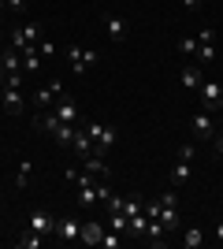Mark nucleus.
I'll list each match as a JSON object with an SVG mask.
<instances>
[{"label":"nucleus","instance_id":"nucleus-18","mask_svg":"<svg viewBox=\"0 0 223 249\" xmlns=\"http://www.w3.org/2000/svg\"><path fill=\"white\" fill-rule=\"evenodd\" d=\"M74 134H78V123H60V130H56V145H67L71 149V142H74Z\"/></svg>","mask_w":223,"mask_h":249},{"label":"nucleus","instance_id":"nucleus-4","mask_svg":"<svg viewBox=\"0 0 223 249\" xmlns=\"http://www.w3.org/2000/svg\"><path fill=\"white\" fill-rule=\"evenodd\" d=\"M78 234H82V219H78V216H71V212H67V216H56V223H52V238L74 242Z\"/></svg>","mask_w":223,"mask_h":249},{"label":"nucleus","instance_id":"nucleus-28","mask_svg":"<svg viewBox=\"0 0 223 249\" xmlns=\"http://www.w3.org/2000/svg\"><path fill=\"white\" fill-rule=\"evenodd\" d=\"M193 156H197V145H193V142H182L179 145V160H190L193 164Z\"/></svg>","mask_w":223,"mask_h":249},{"label":"nucleus","instance_id":"nucleus-13","mask_svg":"<svg viewBox=\"0 0 223 249\" xmlns=\"http://www.w3.org/2000/svg\"><path fill=\"white\" fill-rule=\"evenodd\" d=\"M71 153L78 156V160H86V156H93L97 153V145H93V138L82 130V123H78V134H74V142H71Z\"/></svg>","mask_w":223,"mask_h":249},{"label":"nucleus","instance_id":"nucleus-2","mask_svg":"<svg viewBox=\"0 0 223 249\" xmlns=\"http://www.w3.org/2000/svg\"><path fill=\"white\" fill-rule=\"evenodd\" d=\"M97 60H101V52H97V49H78V45H67V63H71V71H74V74L93 71Z\"/></svg>","mask_w":223,"mask_h":249},{"label":"nucleus","instance_id":"nucleus-32","mask_svg":"<svg viewBox=\"0 0 223 249\" xmlns=\"http://www.w3.org/2000/svg\"><path fill=\"white\" fill-rule=\"evenodd\" d=\"M197 45H216V30H201V37H197Z\"/></svg>","mask_w":223,"mask_h":249},{"label":"nucleus","instance_id":"nucleus-22","mask_svg":"<svg viewBox=\"0 0 223 249\" xmlns=\"http://www.w3.org/2000/svg\"><path fill=\"white\" fill-rule=\"evenodd\" d=\"M108 216H112V231H119V234H127V227H130V219H127V212H108Z\"/></svg>","mask_w":223,"mask_h":249},{"label":"nucleus","instance_id":"nucleus-37","mask_svg":"<svg viewBox=\"0 0 223 249\" xmlns=\"http://www.w3.org/2000/svg\"><path fill=\"white\" fill-rule=\"evenodd\" d=\"M4 78H8V71H4V63H0V89H4Z\"/></svg>","mask_w":223,"mask_h":249},{"label":"nucleus","instance_id":"nucleus-9","mask_svg":"<svg viewBox=\"0 0 223 249\" xmlns=\"http://www.w3.org/2000/svg\"><path fill=\"white\" fill-rule=\"evenodd\" d=\"M0 108H4L8 115H22L26 101H22V93H19V89H11V86H4V89H0Z\"/></svg>","mask_w":223,"mask_h":249},{"label":"nucleus","instance_id":"nucleus-1","mask_svg":"<svg viewBox=\"0 0 223 249\" xmlns=\"http://www.w3.org/2000/svg\"><path fill=\"white\" fill-rule=\"evenodd\" d=\"M82 130L89 138H93V145H97V156H104L108 149L116 145V126H104V123H97V119H82Z\"/></svg>","mask_w":223,"mask_h":249},{"label":"nucleus","instance_id":"nucleus-35","mask_svg":"<svg viewBox=\"0 0 223 249\" xmlns=\"http://www.w3.org/2000/svg\"><path fill=\"white\" fill-rule=\"evenodd\" d=\"M182 8H186V11H197V8H201V0H182Z\"/></svg>","mask_w":223,"mask_h":249},{"label":"nucleus","instance_id":"nucleus-6","mask_svg":"<svg viewBox=\"0 0 223 249\" xmlns=\"http://www.w3.org/2000/svg\"><path fill=\"white\" fill-rule=\"evenodd\" d=\"M216 130H220V126H216V119H212L208 112H197V115L190 119V134L197 138V142H212Z\"/></svg>","mask_w":223,"mask_h":249},{"label":"nucleus","instance_id":"nucleus-21","mask_svg":"<svg viewBox=\"0 0 223 249\" xmlns=\"http://www.w3.org/2000/svg\"><path fill=\"white\" fill-rule=\"evenodd\" d=\"M201 242H205L201 227H186L182 231V249H201Z\"/></svg>","mask_w":223,"mask_h":249},{"label":"nucleus","instance_id":"nucleus-10","mask_svg":"<svg viewBox=\"0 0 223 249\" xmlns=\"http://www.w3.org/2000/svg\"><path fill=\"white\" fill-rule=\"evenodd\" d=\"M60 93H64V86H60V82L52 78L49 86H41V89H34V108H52V101H56Z\"/></svg>","mask_w":223,"mask_h":249},{"label":"nucleus","instance_id":"nucleus-8","mask_svg":"<svg viewBox=\"0 0 223 249\" xmlns=\"http://www.w3.org/2000/svg\"><path fill=\"white\" fill-rule=\"evenodd\" d=\"M52 223L56 219L45 208H30V216H26V231H34V234H52Z\"/></svg>","mask_w":223,"mask_h":249},{"label":"nucleus","instance_id":"nucleus-33","mask_svg":"<svg viewBox=\"0 0 223 249\" xmlns=\"http://www.w3.org/2000/svg\"><path fill=\"white\" fill-rule=\"evenodd\" d=\"M4 4H8V15L11 11H26V0H4Z\"/></svg>","mask_w":223,"mask_h":249},{"label":"nucleus","instance_id":"nucleus-29","mask_svg":"<svg viewBox=\"0 0 223 249\" xmlns=\"http://www.w3.org/2000/svg\"><path fill=\"white\" fill-rule=\"evenodd\" d=\"M141 208H145V216H149V219H160V197H156V201H149V205H141Z\"/></svg>","mask_w":223,"mask_h":249},{"label":"nucleus","instance_id":"nucleus-12","mask_svg":"<svg viewBox=\"0 0 223 249\" xmlns=\"http://www.w3.org/2000/svg\"><path fill=\"white\" fill-rule=\"evenodd\" d=\"M160 223H164V231H168V234L182 231V216H179V205H164V201H160Z\"/></svg>","mask_w":223,"mask_h":249},{"label":"nucleus","instance_id":"nucleus-19","mask_svg":"<svg viewBox=\"0 0 223 249\" xmlns=\"http://www.w3.org/2000/svg\"><path fill=\"white\" fill-rule=\"evenodd\" d=\"M190 160H175V167H171V186H182L186 178H190Z\"/></svg>","mask_w":223,"mask_h":249},{"label":"nucleus","instance_id":"nucleus-24","mask_svg":"<svg viewBox=\"0 0 223 249\" xmlns=\"http://www.w3.org/2000/svg\"><path fill=\"white\" fill-rule=\"evenodd\" d=\"M197 60H201V67L216 63V45H197Z\"/></svg>","mask_w":223,"mask_h":249},{"label":"nucleus","instance_id":"nucleus-30","mask_svg":"<svg viewBox=\"0 0 223 249\" xmlns=\"http://www.w3.org/2000/svg\"><path fill=\"white\" fill-rule=\"evenodd\" d=\"M208 145H212V153H216V156H223V130H216V138L208 142Z\"/></svg>","mask_w":223,"mask_h":249},{"label":"nucleus","instance_id":"nucleus-34","mask_svg":"<svg viewBox=\"0 0 223 249\" xmlns=\"http://www.w3.org/2000/svg\"><path fill=\"white\" fill-rule=\"evenodd\" d=\"M160 201H164V205H179V197H175V186H171L168 194H160Z\"/></svg>","mask_w":223,"mask_h":249},{"label":"nucleus","instance_id":"nucleus-26","mask_svg":"<svg viewBox=\"0 0 223 249\" xmlns=\"http://www.w3.org/2000/svg\"><path fill=\"white\" fill-rule=\"evenodd\" d=\"M41 238H45V234H34V231H26V234L19 238V249H37V246H41Z\"/></svg>","mask_w":223,"mask_h":249},{"label":"nucleus","instance_id":"nucleus-27","mask_svg":"<svg viewBox=\"0 0 223 249\" xmlns=\"http://www.w3.org/2000/svg\"><path fill=\"white\" fill-rule=\"evenodd\" d=\"M119 212H127V219H130V216H138V212H141V201H134V197H123V208H119Z\"/></svg>","mask_w":223,"mask_h":249},{"label":"nucleus","instance_id":"nucleus-3","mask_svg":"<svg viewBox=\"0 0 223 249\" xmlns=\"http://www.w3.org/2000/svg\"><path fill=\"white\" fill-rule=\"evenodd\" d=\"M41 34H45V26L41 22H22V26H15L11 30V49H26V45H37L41 41Z\"/></svg>","mask_w":223,"mask_h":249},{"label":"nucleus","instance_id":"nucleus-16","mask_svg":"<svg viewBox=\"0 0 223 249\" xmlns=\"http://www.w3.org/2000/svg\"><path fill=\"white\" fill-rule=\"evenodd\" d=\"M82 246H101V238H104V227L97 223V219H89V223H82Z\"/></svg>","mask_w":223,"mask_h":249},{"label":"nucleus","instance_id":"nucleus-23","mask_svg":"<svg viewBox=\"0 0 223 249\" xmlns=\"http://www.w3.org/2000/svg\"><path fill=\"white\" fill-rule=\"evenodd\" d=\"M179 52H182V56H197V37L182 34V37H179Z\"/></svg>","mask_w":223,"mask_h":249},{"label":"nucleus","instance_id":"nucleus-15","mask_svg":"<svg viewBox=\"0 0 223 249\" xmlns=\"http://www.w3.org/2000/svg\"><path fill=\"white\" fill-rule=\"evenodd\" d=\"M104 34L112 41H123L127 37V19L123 15H104Z\"/></svg>","mask_w":223,"mask_h":249},{"label":"nucleus","instance_id":"nucleus-36","mask_svg":"<svg viewBox=\"0 0 223 249\" xmlns=\"http://www.w3.org/2000/svg\"><path fill=\"white\" fill-rule=\"evenodd\" d=\"M212 234H216V242H220V246H223V219H220V223H216V231H212Z\"/></svg>","mask_w":223,"mask_h":249},{"label":"nucleus","instance_id":"nucleus-14","mask_svg":"<svg viewBox=\"0 0 223 249\" xmlns=\"http://www.w3.org/2000/svg\"><path fill=\"white\" fill-rule=\"evenodd\" d=\"M201 82H205L201 67H197V63H182V71H179V86L182 89H197Z\"/></svg>","mask_w":223,"mask_h":249},{"label":"nucleus","instance_id":"nucleus-20","mask_svg":"<svg viewBox=\"0 0 223 249\" xmlns=\"http://www.w3.org/2000/svg\"><path fill=\"white\" fill-rule=\"evenodd\" d=\"M30 175H34V160H22L19 171H15V190H26V186H30Z\"/></svg>","mask_w":223,"mask_h":249},{"label":"nucleus","instance_id":"nucleus-5","mask_svg":"<svg viewBox=\"0 0 223 249\" xmlns=\"http://www.w3.org/2000/svg\"><path fill=\"white\" fill-rule=\"evenodd\" d=\"M197 93H201V104L208 112H220L223 108V86L216 82V78H205V82L197 86Z\"/></svg>","mask_w":223,"mask_h":249},{"label":"nucleus","instance_id":"nucleus-11","mask_svg":"<svg viewBox=\"0 0 223 249\" xmlns=\"http://www.w3.org/2000/svg\"><path fill=\"white\" fill-rule=\"evenodd\" d=\"M60 123H64V119H60L52 108H37V115H34V126H37V130H45V134H56V130H60Z\"/></svg>","mask_w":223,"mask_h":249},{"label":"nucleus","instance_id":"nucleus-31","mask_svg":"<svg viewBox=\"0 0 223 249\" xmlns=\"http://www.w3.org/2000/svg\"><path fill=\"white\" fill-rule=\"evenodd\" d=\"M37 52H41V56H56V45L52 41H37Z\"/></svg>","mask_w":223,"mask_h":249},{"label":"nucleus","instance_id":"nucleus-17","mask_svg":"<svg viewBox=\"0 0 223 249\" xmlns=\"http://www.w3.org/2000/svg\"><path fill=\"white\" fill-rule=\"evenodd\" d=\"M82 171H89V175H101V178H108V175H112V167H108V164H104V160H101L97 153L82 160Z\"/></svg>","mask_w":223,"mask_h":249},{"label":"nucleus","instance_id":"nucleus-7","mask_svg":"<svg viewBox=\"0 0 223 249\" xmlns=\"http://www.w3.org/2000/svg\"><path fill=\"white\" fill-rule=\"evenodd\" d=\"M52 112L60 115L64 123H82V112H78V104H74V97L67 93V89H64V93H60V97L52 101Z\"/></svg>","mask_w":223,"mask_h":249},{"label":"nucleus","instance_id":"nucleus-25","mask_svg":"<svg viewBox=\"0 0 223 249\" xmlns=\"http://www.w3.org/2000/svg\"><path fill=\"white\" fill-rule=\"evenodd\" d=\"M123 246V234L119 231H104V238H101V249H119Z\"/></svg>","mask_w":223,"mask_h":249}]
</instances>
